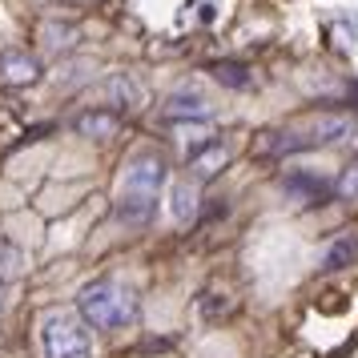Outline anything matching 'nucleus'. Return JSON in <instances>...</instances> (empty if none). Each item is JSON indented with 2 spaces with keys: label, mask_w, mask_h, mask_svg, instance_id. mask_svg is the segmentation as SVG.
Instances as JSON below:
<instances>
[{
  "label": "nucleus",
  "mask_w": 358,
  "mask_h": 358,
  "mask_svg": "<svg viewBox=\"0 0 358 358\" xmlns=\"http://www.w3.org/2000/svg\"><path fill=\"white\" fill-rule=\"evenodd\" d=\"M20 274H24V250L0 238V286L4 282H17Z\"/></svg>",
  "instance_id": "2eb2a0df"
},
{
  "label": "nucleus",
  "mask_w": 358,
  "mask_h": 358,
  "mask_svg": "<svg viewBox=\"0 0 358 358\" xmlns=\"http://www.w3.org/2000/svg\"><path fill=\"white\" fill-rule=\"evenodd\" d=\"M41 45L49 52H61V49H69V45H77V29L73 24H41Z\"/></svg>",
  "instance_id": "dca6fc26"
},
{
  "label": "nucleus",
  "mask_w": 358,
  "mask_h": 358,
  "mask_svg": "<svg viewBox=\"0 0 358 358\" xmlns=\"http://www.w3.org/2000/svg\"><path fill=\"white\" fill-rule=\"evenodd\" d=\"M201 213V197H197V185L194 181H173L169 189V222L178 229H189Z\"/></svg>",
  "instance_id": "423d86ee"
},
{
  "label": "nucleus",
  "mask_w": 358,
  "mask_h": 358,
  "mask_svg": "<svg viewBox=\"0 0 358 358\" xmlns=\"http://www.w3.org/2000/svg\"><path fill=\"white\" fill-rule=\"evenodd\" d=\"M77 310H81L85 322L97 326V330H121V326L137 322L141 302H137V294H133L125 282H117V278H97V282L81 286Z\"/></svg>",
  "instance_id": "f03ea898"
},
{
  "label": "nucleus",
  "mask_w": 358,
  "mask_h": 358,
  "mask_svg": "<svg viewBox=\"0 0 358 358\" xmlns=\"http://www.w3.org/2000/svg\"><path fill=\"white\" fill-rule=\"evenodd\" d=\"M330 189H334V197H338V201H358V162L346 165L338 178H334V185H330Z\"/></svg>",
  "instance_id": "f3484780"
},
{
  "label": "nucleus",
  "mask_w": 358,
  "mask_h": 358,
  "mask_svg": "<svg viewBox=\"0 0 358 358\" xmlns=\"http://www.w3.org/2000/svg\"><path fill=\"white\" fill-rule=\"evenodd\" d=\"M229 157H234V149L226 145V141H206L201 149H194V157H189V169H194V178H217L222 169L229 165Z\"/></svg>",
  "instance_id": "9d476101"
},
{
  "label": "nucleus",
  "mask_w": 358,
  "mask_h": 358,
  "mask_svg": "<svg viewBox=\"0 0 358 358\" xmlns=\"http://www.w3.org/2000/svg\"><path fill=\"white\" fill-rule=\"evenodd\" d=\"M210 77H213L217 85H226V89H250V85H254L250 69H245V65H234V61H217V65H210Z\"/></svg>",
  "instance_id": "4468645a"
},
{
  "label": "nucleus",
  "mask_w": 358,
  "mask_h": 358,
  "mask_svg": "<svg viewBox=\"0 0 358 358\" xmlns=\"http://www.w3.org/2000/svg\"><path fill=\"white\" fill-rule=\"evenodd\" d=\"M73 129L81 133V137H93V141H105V137H113L121 129V117L113 109H85L77 121H73Z\"/></svg>",
  "instance_id": "9b49d317"
},
{
  "label": "nucleus",
  "mask_w": 358,
  "mask_h": 358,
  "mask_svg": "<svg viewBox=\"0 0 358 358\" xmlns=\"http://www.w3.org/2000/svg\"><path fill=\"white\" fill-rule=\"evenodd\" d=\"M282 194L290 197V201H298V206H322L326 194H330V181L306 169V173H290V178L282 181Z\"/></svg>",
  "instance_id": "6e6552de"
},
{
  "label": "nucleus",
  "mask_w": 358,
  "mask_h": 358,
  "mask_svg": "<svg viewBox=\"0 0 358 358\" xmlns=\"http://www.w3.org/2000/svg\"><path fill=\"white\" fill-rule=\"evenodd\" d=\"M41 77L36 57H29L24 49H4L0 52V81L4 85H33Z\"/></svg>",
  "instance_id": "1a4fd4ad"
},
{
  "label": "nucleus",
  "mask_w": 358,
  "mask_h": 358,
  "mask_svg": "<svg viewBox=\"0 0 358 358\" xmlns=\"http://www.w3.org/2000/svg\"><path fill=\"white\" fill-rule=\"evenodd\" d=\"M105 101H109L113 113L117 109H141V105L149 101V93L133 73H113V77L105 81Z\"/></svg>",
  "instance_id": "39448f33"
},
{
  "label": "nucleus",
  "mask_w": 358,
  "mask_h": 358,
  "mask_svg": "<svg viewBox=\"0 0 358 358\" xmlns=\"http://www.w3.org/2000/svg\"><path fill=\"white\" fill-rule=\"evenodd\" d=\"M165 117L169 121H210L213 109L197 89H178V93L165 97Z\"/></svg>",
  "instance_id": "0eeeda50"
},
{
  "label": "nucleus",
  "mask_w": 358,
  "mask_h": 358,
  "mask_svg": "<svg viewBox=\"0 0 358 358\" xmlns=\"http://www.w3.org/2000/svg\"><path fill=\"white\" fill-rule=\"evenodd\" d=\"M165 185V157L162 153H137L125 169V181H121V194H133V197H157V189Z\"/></svg>",
  "instance_id": "20e7f679"
},
{
  "label": "nucleus",
  "mask_w": 358,
  "mask_h": 358,
  "mask_svg": "<svg viewBox=\"0 0 358 358\" xmlns=\"http://www.w3.org/2000/svg\"><path fill=\"white\" fill-rule=\"evenodd\" d=\"M41 358H93V334L77 310H49L36 322Z\"/></svg>",
  "instance_id": "7ed1b4c3"
},
{
  "label": "nucleus",
  "mask_w": 358,
  "mask_h": 358,
  "mask_svg": "<svg viewBox=\"0 0 358 358\" xmlns=\"http://www.w3.org/2000/svg\"><path fill=\"white\" fill-rule=\"evenodd\" d=\"M355 137V117L350 113H310L290 129L262 133L258 153L282 157V153H298V149H322V145H342Z\"/></svg>",
  "instance_id": "f257e3e1"
},
{
  "label": "nucleus",
  "mask_w": 358,
  "mask_h": 358,
  "mask_svg": "<svg viewBox=\"0 0 358 358\" xmlns=\"http://www.w3.org/2000/svg\"><path fill=\"white\" fill-rule=\"evenodd\" d=\"M157 210V197H133V194H121L117 197V217L125 226H145L149 217Z\"/></svg>",
  "instance_id": "ddd939ff"
},
{
  "label": "nucleus",
  "mask_w": 358,
  "mask_h": 358,
  "mask_svg": "<svg viewBox=\"0 0 358 358\" xmlns=\"http://www.w3.org/2000/svg\"><path fill=\"white\" fill-rule=\"evenodd\" d=\"M358 262V238L355 234H342V238H334V242L322 250V270H346V266H355Z\"/></svg>",
  "instance_id": "f8f14e48"
}]
</instances>
